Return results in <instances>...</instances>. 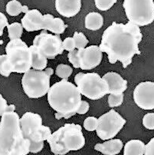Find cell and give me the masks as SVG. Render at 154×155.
<instances>
[{
	"instance_id": "cell-1",
	"label": "cell",
	"mask_w": 154,
	"mask_h": 155,
	"mask_svg": "<svg viewBox=\"0 0 154 155\" xmlns=\"http://www.w3.org/2000/svg\"><path fill=\"white\" fill-rule=\"evenodd\" d=\"M143 35L139 26L129 21L126 24L113 23L104 30L102 35L100 49L107 54L109 62L120 61L126 68L132 63L135 54H140L138 45Z\"/></svg>"
},
{
	"instance_id": "cell-22",
	"label": "cell",
	"mask_w": 154,
	"mask_h": 155,
	"mask_svg": "<svg viewBox=\"0 0 154 155\" xmlns=\"http://www.w3.org/2000/svg\"><path fill=\"white\" fill-rule=\"evenodd\" d=\"M7 28H8V38H10V40L21 38L23 33V26L21 23L13 22L7 25Z\"/></svg>"
},
{
	"instance_id": "cell-17",
	"label": "cell",
	"mask_w": 154,
	"mask_h": 155,
	"mask_svg": "<svg viewBox=\"0 0 154 155\" xmlns=\"http://www.w3.org/2000/svg\"><path fill=\"white\" fill-rule=\"evenodd\" d=\"M123 147V141L120 139H110L103 143H97L94 150L104 155H116L121 151Z\"/></svg>"
},
{
	"instance_id": "cell-12",
	"label": "cell",
	"mask_w": 154,
	"mask_h": 155,
	"mask_svg": "<svg viewBox=\"0 0 154 155\" xmlns=\"http://www.w3.org/2000/svg\"><path fill=\"white\" fill-rule=\"evenodd\" d=\"M126 122V120L119 113L115 110H110L98 118L96 128L97 135L103 140L113 138L123 128Z\"/></svg>"
},
{
	"instance_id": "cell-6",
	"label": "cell",
	"mask_w": 154,
	"mask_h": 155,
	"mask_svg": "<svg viewBox=\"0 0 154 155\" xmlns=\"http://www.w3.org/2000/svg\"><path fill=\"white\" fill-rule=\"evenodd\" d=\"M23 28L27 31L47 30L56 35L63 34L67 25L61 18H54L51 14L43 15L37 9L28 10L21 20Z\"/></svg>"
},
{
	"instance_id": "cell-16",
	"label": "cell",
	"mask_w": 154,
	"mask_h": 155,
	"mask_svg": "<svg viewBox=\"0 0 154 155\" xmlns=\"http://www.w3.org/2000/svg\"><path fill=\"white\" fill-rule=\"evenodd\" d=\"M108 84L109 94L123 93L127 88V81L116 72H107L102 77Z\"/></svg>"
},
{
	"instance_id": "cell-31",
	"label": "cell",
	"mask_w": 154,
	"mask_h": 155,
	"mask_svg": "<svg viewBox=\"0 0 154 155\" xmlns=\"http://www.w3.org/2000/svg\"><path fill=\"white\" fill-rule=\"evenodd\" d=\"M8 25V18L2 12H0V36L3 35V30L5 27Z\"/></svg>"
},
{
	"instance_id": "cell-27",
	"label": "cell",
	"mask_w": 154,
	"mask_h": 155,
	"mask_svg": "<svg viewBox=\"0 0 154 155\" xmlns=\"http://www.w3.org/2000/svg\"><path fill=\"white\" fill-rule=\"evenodd\" d=\"M95 5L100 11H107L116 2V0H94Z\"/></svg>"
},
{
	"instance_id": "cell-5",
	"label": "cell",
	"mask_w": 154,
	"mask_h": 155,
	"mask_svg": "<svg viewBox=\"0 0 154 155\" xmlns=\"http://www.w3.org/2000/svg\"><path fill=\"white\" fill-rule=\"evenodd\" d=\"M21 134L28 145L29 153H37L44 147V141L51 134V130L42 124V118L38 114L26 112L20 118Z\"/></svg>"
},
{
	"instance_id": "cell-7",
	"label": "cell",
	"mask_w": 154,
	"mask_h": 155,
	"mask_svg": "<svg viewBox=\"0 0 154 155\" xmlns=\"http://www.w3.org/2000/svg\"><path fill=\"white\" fill-rule=\"evenodd\" d=\"M54 74L51 68L45 70L29 69L24 73L21 85L24 92L29 98H39L48 93L50 88V79Z\"/></svg>"
},
{
	"instance_id": "cell-18",
	"label": "cell",
	"mask_w": 154,
	"mask_h": 155,
	"mask_svg": "<svg viewBox=\"0 0 154 155\" xmlns=\"http://www.w3.org/2000/svg\"><path fill=\"white\" fill-rule=\"evenodd\" d=\"M103 25V18L98 12H92L87 14L84 19L85 28L92 31H97L102 28Z\"/></svg>"
},
{
	"instance_id": "cell-2",
	"label": "cell",
	"mask_w": 154,
	"mask_h": 155,
	"mask_svg": "<svg viewBox=\"0 0 154 155\" xmlns=\"http://www.w3.org/2000/svg\"><path fill=\"white\" fill-rule=\"evenodd\" d=\"M14 104L8 105L0 122V155H27L28 145L21 134L20 118Z\"/></svg>"
},
{
	"instance_id": "cell-23",
	"label": "cell",
	"mask_w": 154,
	"mask_h": 155,
	"mask_svg": "<svg viewBox=\"0 0 154 155\" xmlns=\"http://www.w3.org/2000/svg\"><path fill=\"white\" fill-rule=\"evenodd\" d=\"M72 72L73 68L65 64H58L55 70L56 75L64 80H67V78L71 75Z\"/></svg>"
},
{
	"instance_id": "cell-11",
	"label": "cell",
	"mask_w": 154,
	"mask_h": 155,
	"mask_svg": "<svg viewBox=\"0 0 154 155\" xmlns=\"http://www.w3.org/2000/svg\"><path fill=\"white\" fill-rule=\"evenodd\" d=\"M102 53L99 46L90 45L87 48L69 51L67 58L74 68L91 70L100 64L103 58Z\"/></svg>"
},
{
	"instance_id": "cell-28",
	"label": "cell",
	"mask_w": 154,
	"mask_h": 155,
	"mask_svg": "<svg viewBox=\"0 0 154 155\" xmlns=\"http://www.w3.org/2000/svg\"><path fill=\"white\" fill-rule=\"evenodd\" d=\"M98 124V119L95 117H88L84 120V127L87 131L96 130Z\"/></svg>"
},
{
	"instance_id": "cell-14",
	"label": "cell",
	"mask_w": 154,
	"mask_h": 155,
	"mask_svg": "<svg viewBox=\"0 0 154 155\" xmlns=\"http://www.w3.org/2000/svg\"><path fill=\"white\" fill-rule=\"evenodd\" d=\"M133 100L143 110L154 109V82L143 81L139 83L133 91Z\"/></svg>"
},
{
	"instance_id": "cell-25",
	"label": "cell",
	"mask_w": 154,
	"mask_h": 155,
	"mask_svg": "<svg viewBox=\"0 0 154 155\" xmlns=\"http://www.w3.org/2000/svg\"><path fill=\"white\" fill-rule=\"evenodd\" d=\"M73 38L75 44V48H77V49L85 48L89 42L83 32H77V31L74 32Z\"/></svg>"
},
{
	"instance_id": "cell-34",
	"label": "cell",
	"mask_w": 154,
	"mask_h": 155,
	"mask_svg": "<svg viewBox=\"0 0 154 155\" xmlns=\"http://www.w3.org/2000/svg\"><path fill=\"white\" fill-rule=\"evenodd\" d=\"M8 107L7 101L1 94H0V116H2L3 112L5 110V109Z\"/></svg>"
},
{
	"instance_id": "cell-26",
	"label": "cell",
	"mask_w": 154,
	"mask_h": 155,
	"mask_svg": "<svg viewBox=\"0 0 154 155\" xmlns=\"http://www.w3.org/2000/svg\"><path fill=\"white\" fill-rule=\"evenodd\" d=\"M123 102V93L109 94L108 105L110 107H119Z\"/></svg>"
},
{
	"instance_id": "cell-21",
	"label": "cell",
	"mask_w": 154,
	"mask_h": 155,
	"mask_svg": "<svg viewBox=\"0 0 154 155\" xmlns=\"http://www.w3.org/2000/svg\"><path fill=\"white\" fill-rule=\"evenodd\" d=\"M6 12L11 16H17L21 12L26 13L28 11L27 5H22L18 0H11L6 5Z\"/></svg>"
},
{
	"instance_id": "cell-13",
	"label": "cell",
	"mask_w": 154,
	"mask_h": 155,
	"mask_svg": "<svg viewBox=\"0 0 154 155\" xmlns=\"http://www.w3.org/2000/svg\"><path fill=\"white\" fill-rule=\"evenodd\" d=\"M33 45L48 59H54L64 51L62 41L59 35H51L43 30L33 40Z\"/></svg>"
},
{
	"instance_id": "cell-20",
	"label": "cell",
	"mask_w": 154,
	"mask_h": 155,
	"mask_svg": "<svg viewBox=\"0 0 154 155\" xmlns=\"http://www.w3.org/2000/svg\"><path fill=\"white\" fill-rule=\"evenodd\" d=\"M31 50V55H32V61H31V68L35 70H44L47 67L48 64V58L39 52L37 48L34 45L29 47Z\"/></svg>"
},
{
	"instance_id": "cell-19",
	"label": "cell",
	"mask_w": 154,
	"mask_h": 155,
	"mask_svg": "<svg viewBox=\"0 0 154 155\" xmlns=\"http://www.w3.org/2000/svg\"><path fill=\"white\" fill-rule=\"evenodd\" d=\"M145 144L139 140H131L126 142L124 146L123 155H143L144 154Z\"/></svg>"
},
{
	"instance_id": "cell-24",
	"label": "cell",
	"mask_w": 154,
	"mask_h": 155,
	"mask_svg": "<svg viewBox=\"0 0 154 155\" xmlns=\"http://www.w3.org/2000/svg\"><path fill=\"white\" fill-rule=\"evenodd\" d=\"M11 73L12 71L7 54L0 55V74L4 77H8Z\"/></svg>"
},
{
	"instance_id": "cell-33",
	"label": "cell",
	"mask_w": 154,
	"mask_h": 155,
	"mask_svg": "<svg viewBox=\"0 0 154 155\" xmlns=\"http://www.w3.org/2000/svg\"><path fill=\"white\" fill-rule=\"evenodd\" d=\"M144 154L154 155V137L149 140L146 145H145Z\"/></svg>"
},
{
	"instance_id": "cell-8",
	"label": "cell",
	"mask_w": 154,
	"mask_h": 155,
	"mask_svg": "<svg viewBox=\"0 0 154 155\" xmlns=\"http://www.w3.org/2000/svg\"><path fill=\"white\" fill-rule=\"evenodd\" d=\"M74 82L80 94L90 100H98L109 94L108 84L97 73H77Z\"/></svg>"
},
{
	"instance_id": "cell-30",
	"label": "cell",
	"mask_w": 154,
	"mask_h": 155,
	"mask_svg": "<svg viewBox=\"0 0 154 155\" xmlns=\"http://www.w3.org/2000/svg\"><path fill=\"white\" fill-rule=\"evenodd\" d=\"M62 45L64 50L66 51H70L72 50L75 49V44H74V41L73 37H68V38H66L64 41H62Z\"/></svg>"
},
{
	"instance_id": "cell-29",
	"label": "cell",
	"mask_w": 154,
	"mask_h": 155,
	"mask_svg": "<svg viewBox=\"0 0 154 155\" xmlns=\"http://www.w3.org/2000/svg\"><path fill=\"white\" fill-rule=\"evenodd\" d=\"M143 124L148 130H154V113H148L143 118Z\"/></svg>"
},
{
	"instance_id": "cell-9",
	"label": "cell",
	"mask_w": 154,
	"mask_h": 155,
	"mask_svg": "<svg viewBox=\"0 0 154 155\" xmlns=\"http://www.w3.org/2000/svg\"><path fill=\"white\" fill-rule=\"evenodd\" d=\"M5 51L11 71L15 73H25L31 68V50L21 38L10 40L5 47Z\"/></svg>"
},
{
	"instance_id": "cell-32",
	"label": "cell",
	"mask_w": 154,
	"mask_h": 155,
	"mask_svg": "<svg viewBox=\"0 0 154 155\" xmlns=\"http://www.w3.org/2000/svg\"><path fill=\"white\" fill-rule=\"evenodd\" d=\"M89 107H90V105H89V104L87 102V101H81L80 106H79L78 109H77V114H86V113L89 110Z\"/></svg>"
},
{
	"instance_id": "cell-10",
	"label": "cell",
	"mask_w": 154,
	"mask_h": 155,
	"mask_svg": "<svg viewBox=\"0 0 154 155\" xmlns=\"http://www.w3.org/2000/svg\"><path fill=\"white\" fill-rule=\"evenodd\" d=\"M123 6L131 23L146 26L154 21L153 0H124Z\"/></svg>"
},
{
	"instance_id": "cell-15",
	"label": "cell",
	"mask_w": 154,
	"mask_h": 155,
	"mask_svg": "<svg viewBox=\"0 0 154 155\" xmlns=\"http://www.w3.org/2000/svg\"><path fill=\"white\" fill-rule=\"evenodd\" d=\"M55 8L61 16L71 18L80 11L81 0H55Z\"/></svg>"
},
{
	"instance_id": "cell-35",
	"label": "cell",
	"mask_w": 154,
	"mask_h": 155,
	"mask_svg": "<svg viewBox=\"0 0 154 155\" xmlns=\"http://www.w3.org/2000/svg\"><path fill=\"white\" fill-rule=\"evenodd\" d=\"M3 44V41L2 40H0V45H2Z\"/></svg>"
},
{
	"instance_id": "cell-3",
	"label": "cell",
	"mask_w": 154,
	"mask_h": 155,
	"mask_svg": "<svg viewBox=\"0 0 154 155\" xmlns=\"http://www.w3.org/2000/svg\"><path fill=\"white\" fill-rule=\"evenodd\" d=\"M47 94L48 104L56 111L57 120L68 119L77 114L81 94L73 83L62 79L51 85Z\"/></svg>"
},
{
	"instance_id": "cell-4",
	"label": "cell",
	"mask_w": 154,
	"mask_h": 155,
	"mask_svg": "<svg viewBox=\"0 0 154 155\" xmlns=\"http://www.w3.org/2000/svg\"><path fill=\"white\" fill-rule=\"evenodd\" d=\"M51 151L55 155H65L71 150H78L85 145L80 125L65 124L47 139Z\"/></svg>"
}]
</instances>
